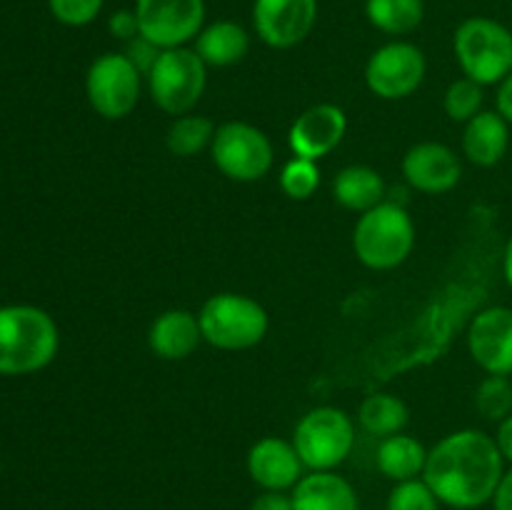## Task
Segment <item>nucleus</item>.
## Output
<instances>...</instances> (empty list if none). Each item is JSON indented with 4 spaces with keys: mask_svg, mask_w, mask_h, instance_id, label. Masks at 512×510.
<instances>
[{
    "mask_svg": "<svg viewBox=\"0 0 512 510\" xmlns=\"http://www.w3.org/2000/svg\"><path fill=\"white\" fill-rule=\"evenodd\" d=\"M505 473L495 438L475 428L455 430L428 450L423 480L443 505L473 510L493 500Z\"/></svg>",
    "mask_w": 512,
    "mask_h": 510,
    "instance_id": "obj_1",
    "label": "nucleus"
},
{
    "mask_svg": "<svg viewBox=\"0 0 512 510\" xmlns=\"http://www.w3.org/2000/svg\"><path fill=\"white\" fill-rule=\"evenodd\" d=\"M60 345L58 325L33 305L0 308V375H25L43 370Z\"/></svg>",
    "mask_w": 512,
    "mask_h": 510,
    "instance_id": "obj_2",
    "label": "nucleus"
},
{
    "mask_svg": "<svg viewBox=\"0 0 512 510\" xmlns=\"http://www.w3.org/2000/svg\"><path fill=\"white\" fill-rule=\"evenodd\" d=\"M415 245V225L405 205L385 200L358 218L353 250L370 270H393L408 260Z\"/></svg>",
    "mask_w": 512,
    "mask_h": 510,
    "instance_id": "obj_3",
    "label": "nucleus"
},
{
    "mask_svg": "<svg viewBox=\"0 0 512 510\" xmlns=\"http://www.w3.org/2000/svg\"><path fill=\"white\" fill-rule=\"evenodd\" d=\"M455 58L465 78L480 85L503 83L512 73V33L493 18H468L455 30Z\"/></svg>",
    "mask_w": 512,
    "mask_h": 510,
    "instance_id": "obj_4",
    "label": "nucleus"
},
{
    "mask_svg": "<svg viewBox=\"0 0 512 510\" xmlns=\"http://www.w3.org/2000/svg\"><path fill=\"white\" fill-rule=\"evenodd\" d=\"M203 340L220 350L255 348L268 333V310L240 293H218L198 313Z\"/></svg>",
    "mask_w": 512,
    "mask_h": 510,
    "instance_id": "obj_5",
    "label": "nucleus"
},
{
    "mask_svg": "<svg viewBox=\"0 0 512 510\" xmlns=\"http://www.w3.org/2000/svg\"><path fill=\"white\" fill-rule=\"evenodd\" d=\"M205 83H208V65L185 45L160 50L148 73L150 98L163 113L175 118L188 115L198 105L205 93Z\"/></svg>",
    "mask_w": 512,
    "mask_h": 510,
    "instance_id": "obj_6",
    "label": "nucleus"
},
{
    "mask_svg": "<svg viewBox=\"0 0 512 510\" xmlns=\"http://www.w3.org/2000/svg\"><path fill=\"white\" fill-rule=\"evenodd\" d=\"M293 445L310 470H335L355 445V423L340 408L320 405L308 410L295 425Z\"/></svg>",
    "mask_w": 512,
    "mask_h": 510,
    "instance_id": "obj_7",
    "label": "nucleus"
},
{
    "mask_svg": "<svg viewBox=\"0 0 512 510\" xmlns=\"http://www.w3.org/2000/svg\"><path fill=\"white\" fill-rule=\"evenodd\" d=\"M210 155L220 173L228 175L230 180L255 183L270 173L275 153L263 130L243 120H230L215 128Z\"/></svg>",
    "mask_w": 512,
    "mask_h": 510,
    "instance_id": "obj_8",
    "label": "nucleus"
},
{
    "mask_svg": "<svg viewBox=\"0 0 512 510\" xmlns=\"http://www.w3.org/2000/svg\"><path fill=\"white\" fill-rule=\"evenodd\" d=\"M85 93L98 115L120 120L135 110L140 100V70L125 53H105L90 63Z\"/></svg>",
    "mask_w": 512,
    "mask_h": 510,
    "instance_id": "obj_9",
    "label": "nucleus"
},
{
    "mask_svg": "<svg viewBox=\"0 0 512 510\" xmlns=\"http://www.w3.org/2000/svg\"><path fill=\"white\" fill-rule=\"evenodd\" d=\"M428 63L418 45L395 40L370 55L365 65V83L370 93L383 100H400L413 95L423 85Z\"/></svg>",
    "mask_w": 512,
    "mask_h": 510,
    "instance_id": "obj_10",
    "label": "nucleus"
},
{
    "mask_svg": "<svg viewBox=\"0 0 512 510\" xmlns=\"http://www.w3.org/2000/svg\"><path fill=\"white\" fill-rule=\"evenodd\" d=\"M140 35L160 50L180 48L205 28V0H135Z\"/></svg>",
    "mask_w": 512,
    "mask_h": 510,
    "instance_id": "obj_11",
    "label": "nucleus"
},
{
    "mask_svg": "<svg viewBox=\"0 0 512 510\" xmlns=\"http://www.w3.org/2000/svg\"><path fill=\"white\" fill-rule=\"evenodd\" d=\"M318 20V0H255L253 25L258 38L275 50L303 43Z\"/></svg>",
    "mask_w": 512,
    "mask_h": 510,
    "instance_id": "obj_12",
    "label": "nucleus"
},
{
    "mask_svg": "<svg viewBox=\"0 0 512 510\" xmlns=\"http://www.w3.org/2000/svg\"><path fill=\"white\" fill-rule=\"evenodd\" d=\"M468 350L488 375H512V308L480 310L470 320Z\"/></svg>",
    "mask_w": 512,
    "mask_h": 510,
    "instance_id": "obj_13",
    "label": "nucleus"
},
{
    "mask_svg": "<svg viewBox=\"0 0 512 510\" xmlns=\"http://www.w3.org/2000/svg\"><path fill=\"white\" fill-rule=\"evenodd\" d=\"M348 130V118H345L343 108L333 103H318L313 108L298 115L288 133L290 150L298 158H308L318 163L320 158L333 153L345 138Z\"/></svg>",
    "mask_w": 512,
    "mask_h": 510,
    "instance_id": "obj_14",
    "label": "nucleus"
},
{
    "mask_svg": "<svg viewBox=\"0 0 512 510\" xmlns=\"http://www.w3.org/2000/svg\"><path fill=\"white\" fill-rule=\"evenodd\" d=\"M403 175L410 188L428 195H440L460 183L463 165L453 148L443 143H418L405 153Z\"/></svg>",
    "mask_w": 512,
    "mask_h": 510,
    "instance_id": "obj_15",
    "label": "nucleus"
},
{
    "mask_svg": "<svg viewBox=\"0 0 512 510\" xmlns=\"http://www.w3.org/2000/svg\"><path fill=\"white\" fill-rule=\"evenodd\" d=\"M303 460L293 443L283 438H263L250 448L248 473L263 490H288L303 478Z\"/></svg>",
    "mask_w": 512,
    "mask_h": 510,
    "instance_id": "obj_16",
    "label": "nucleus"
},
{
    "mask_svg": "<svg viewBox=\"0 0 512 510\" xmlns=\"http://www.w3.org/2000/svg\"><path fill=\"white\" fill-rule=\"evenodd\" d=\"M200 340L203 330L198 315L178 308L160 313L148 330L150 350L163 360H185L195 353Z\"/></svg>",
    "mask_w": 512,
    "mask_h": 510,
    "instance_id": "obj_17",
    "label": "nucleus"
},
{
    "mask_svg": "<svg viewBox=\"0 0 512 510\" xmlns=\"http://www.w3.org/2000/svg\"><path fill=\"white\" fill-rule=\"evenodd\" d=\"M290 498L295 510H360L353 485L333 470H313L303 475Z\"/></svg>",
    "mask_w": 512,
    "mask_h": 510,
    "instance_id": "obj_18",
    "label": "nucleus"
},
{
    "mask_svg": "<svg viewBox=\"0 0 512 510\" xmlns=\"http://www.w3.org/2000/svg\"><path fill=\"white\" fill-rule=\"evenodd\" d=\"M508 120L498 110H480L463 130V155L480 168L498 165L510 145Z\"/></svg>",
    "mask_w": 512,
    "mask_h": 510,
    "instance_id": "obj_19",
    "label": "nucleus"
},
{
    "mask_svg": "<svg viewBox=\"0 0 512 510\" xmlns=\"http://www.w3.org/2000/svg\"><path fill=\"white\" fill-rule=\"evenodd\" d=\"M193 50L210 68H228L248 55L250 35L243 25L233 20H215L200 30Z\"/></svg>",
    "mask_w": 512,
    "mask_h": 510,
    "instance_id": "obj_20",
    "label": "nucleus"
},
{
    "mask_svg": "<svg viewBox=\"0 0 512 510\" xmlns=\"http://www.w3.org/2000/svg\"><path fill=\"white\" fill-rule=\"evenodd\" d=\"M388 185L378 170L368 165H348L340 170L333 180V195L343 208L355 210V213H368L375 205L388 200Z\"/></svg>",
    "mask_w": 512,
    "mask_h": 510,
    "instance_id": "obj_21",
    "label": "nucleus"
},
{
    "mask_svg": "<svg viewBox=\"0 0 512 510\" xmlns=\"http://www.w3.org/2000/svg\"><path fill=\"white\" fill-rule=\"evenodd\" d=\"M375 460H378V470L385 478L395 480V483H405V480H415L418 475H423L428 450L413 435L398 433L383 438Z\"/></svg>",
    "mask_w": 512,
    "mask_h": 510,
    "instance_id": "obj_22",
    "label": "nucleus"
},
{
    "mask_svg": "<svg viewBox=\"0 0 512 510\" xmlns=\"http://www.w3.org/2000/svg\"><path fill=\"white\" fill-rule=\"evenodd\" d=\"M410 420V410L398 395L373 393L360 403L358 425L375 438H390L403 433Z\"/></svg>",
    "mask_w": 512,
    "mask_h": 510,
    "instance_id": "obj_23",
    "label": "nucleus"
},
{
    "mask_svg": "<svg viewBox=\"0 0 512 510\" xmlns=\"http://www.w3.org/2000/svg\"><path fill=\"white\" fill-rule=\"evenodd\" d=\"M370 25L388 35H408L425 18L423 0H365Z\"/></svg>",
    "mask_w": 512,
    "mask_h": 510,
    "instance_id": "obj_24",
    "label": "nucleus"
},
{
    "mask_svg": "<svg viewBox=\"0 0 512 510\" xmlns=\"http://www.w3.org/2000/svg\"><path fill=\"white\" fill-rule=\"evenodd\" d=\"M215 138V125L213 120L203 118V115H180L173 120V125L168 128L165 135V145L173 155L178 158H190V155H198L200 150L208 148Z\"/></svg>",
    "mask_w": 512,
    "mask_h": 510,
    "instance_id": "obj_25",
    "label": "nucleus"
},
{
    "mask_svg": "<svg viewBox=\"0 0 512 510\" xmlns=\"http://www.w3.org/2000/svg\"><path fill=\"white\" fill-rule=\"evenodd\" d=\"M475 408L493 423L512 415V383L508 375H488L475 390Z\"/></svg>",
    "mask_w": 512,
    "mask_h": 510,
    "instance_id": "obj_26",
    "label": "nucleus"
},
{
    "mask_svg": "<svg viewBox=\"0 0 512 510\" xmlns=\"http://www.w3.org/2000/svg\"><path fill=\"white\" fill-rule=\"evenodd\" d=\"M483 100V85L470 78H460L453 80L448 85V90H445L443 108L450 120H455V123H468V120H473L480 113Z\"/></svg>",
    "mask_w": 512,
    "mask_h": 510,
    "instance_id": "obj_27",
    "label": "nucleus"
},
{
    "mask_svg": "<svg viewBox=\"0 0 512 510\" xmlns=\"http://www.w3.org/2000/svg\"><path fill=\"white\" fill-rule=\"evenodd\" d=\"M320 185V168L315 160L298 158L283 165V173H280V188L288 198L293 200H308L310 195L318 190Z\"/></svg>",
    "mask_w": 512,
    "mask_h": 510,
    "instance_id": "obj_28",
    "label": "nucleus"
},
{
    "mask_svg": "<svg viewBox=\"0 0 512 510\" xmlns=\"http://www.w3.org/2000/svg\"><path fill=\"white\" fill-rule=\"evenodd\" d=\"M388 510H440V500L425 480H405L390 490Z\"/></svg>",
    "mask_w": 512,
    "mask_h": 510,
    "instance_id": "obj_29",
    "label": "nucleus"
},
{
    "mask_svg": "<svg viewBox=\"0 0 512 510\" xmlns=\"http://www.w3.org/2000/svg\"><path fill=\"white\" fill-rule=\"evenodd\" d=\"M103 3L105 0H48L50 13L55 15V20L70 25V28L93 23L100 10H103Z\"/></svg>",
    "mask_w": 512,
    "mask_h": 510,
    "instance_id": "obj_30",
    "label": "nucleus"
},
{
    "mask_svg": "<svg viewBox=\"0 0 512 510\" xmlns=\"http://www.w3.org/2000/svg\"><path fill=\"white\" fill-rule=\"evenodd\" d=\"M125 55H128L130 63L140 70V75H148L150 68L155 65V60H158L160 48L155 43H150L148 38H143V35H138V38H133L128 43Z\"/></svg>",
    "mask_w": 512,
    "mask_h": 510,
    "instance_id": "obj_31",
    "label": "nucleus"
},
{
    "mask_svg": "<svg viewBox=\"0 0 512 510\" xmlns=\"http://www.w3.org/2000/svg\"><path fill=\"white\" fill-rule=\"evenodd\" d=\"M108 30L113 38L125 40V43H130L133 38H138L140 25H138V15H135V10H118V13L110 15Z\"/></svg>",
    "mask_w": 512,
    "mask_h": 510,
    "instance_id": "obj_32",
    "label": "nucleus"
},
{
    "mask_svg": "<svg viewBox=\"0 0 512 510\" xmlns=\"http://www.w3.org/2000/svg\"><path fill=\"white\" fill-rule=\"evenodd\" d=\"M250 510H295V508H293V498L285 495L283 490H263V493L250 503Z\"/></svg>",
    "mask_w": 512,
    "mask_h": 510,
    "instance_id": "obj_33",
    "label": "nucleus"
},
{
    "mask_svg": "<svg viewBox=\"0 0 512 510\" xmlns=\"http://www.w3.org/2000/svg\"><path fill=\"white\" fill-rule=\"evenodd\" d=\"M493 508L495 510H512V468L503 473V480H500L498 490H495V495H493Z\"/></svg>",
    "mask_w": 512,
    "mask_h": 510,
    "instance_id": "obj_34",
    "label": "nucleus"
},
{
    "mask_svg": "<svg viewBox=\"0 0 512 510\" xmlns=\"http://www.w3.org/2000/svg\"><path fill=\"white\" fill-rule=\"evenodd\" d=\"M495 443H498L503 458L512 463V415L498 423V435H495Z\"/></svg>",
    "mask_w": 512,
    "mask_h": 510,
    "instance_id": "obj_35",
    "label": "nucleus"
},
{
    "mask_svg": "<svg viewBox=\"0 0 512 510\" xmlns=\"http://www.w3.org/2000/svg\"><path fill=\"white\" fill-rule=\"evenodd\" d=\"M498 113L503 115L508 123H512V73L500 83L498 88Z\"/></svg>",
    "mask_w": 512,
    "mask_h": 510,
    "instance_id": "obj_36",
    "label": "nucleus"
},
{
    "mask_svg": "<svg viewBox=\"0 0 512 510\" xmlns=\"http://www.w3.org/2000/svg\"><path fill=\"white\" fill-rule=\"evenodd\" d=\"M503 273H505V280H508V285L512 288V235L508 240V245H505V258H503Z\"/></svg>",
    "mask_w": 512,
    "mask_h": 510,
    "instance_id": "obj_37",
    "label": "nucleus"
}]
</instances>
